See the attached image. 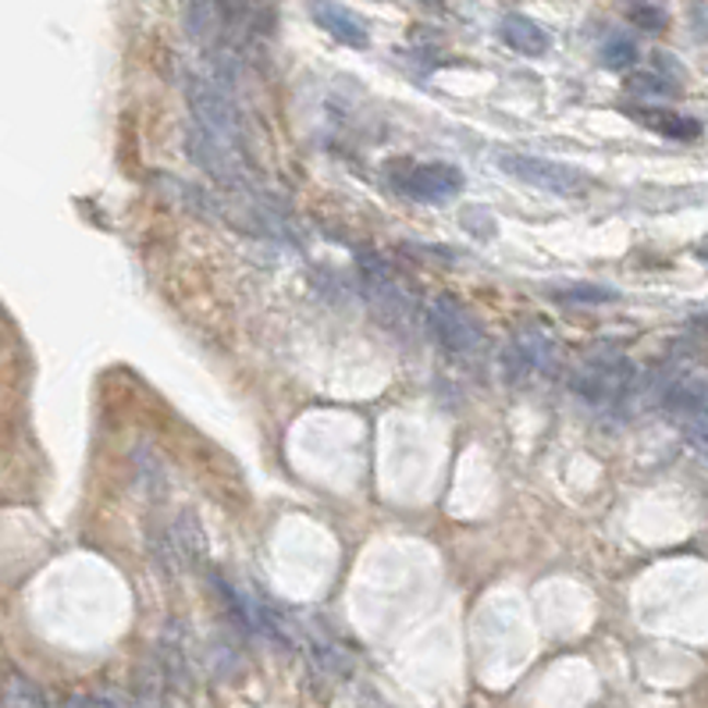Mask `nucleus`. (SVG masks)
Wrapping results in <instances>:
<instances>
[{
	"instance_id": "nucleus-1",
	"label": "nucleus",
	"mask_w": 708,
	"mask_h": 708,
	"mask_svg": "<svg viewBox=\"0 0 708 708\" xmlns=\"http://www.w3.org/2000/svg\"><path fill=\"white\" fill-rule=\"evenodd\" d=\"M185 100H189V111L196 118V125L207 132L211 140L236 149L239 157H247V132H242L236 100H231V93L221 83H214V79L200 75V72H189Z\"/></svg>"
},
{
	"instance_id": "nucleus-2",
	"label": "nucleus",
	"mask_w": 708,
	"mask_h": 708,
	"mask_svg": "<svg viewBox=\"0 0 708 708\" xmlns=\"http://www.w3.org/2000/svg\"><path fill=\"white\" fill-rule=\"evenodd\" d=\"M499 168L520 179L524 185L555 196H580L591 189V175L566 165V160H549L535 154H499Z\"/></svg>"
},
{
	"instance_id": "nucleus-3",
	"label": "nucleus",
	"mask_w": 708,
	"mask_h": 708,
	"mask_svg": "<svg viewBox=\"0 0 708 708\" xmlns=\"http://www.w3.org/2000/svg\"><path fill=\"white\" fill-rule=\"evenodd\" d=\"M392 185L403 196L420 200V203H445L456 200L463 189V171L445 160H428V165H396L388 171Z\"/></svg>"
},
{
	"instance_id": "nucleus-4",
	"label": "nucleus",
	"mask_w": 708,
	"mask_h": 708,
	"mask_svg": "<svg viewBox=\"0 0 708 708\" xmlns=\"http://www.w3.org/2000/svg\"><path fill=\"white\" fill-rule=\"evenodd\" d=\"M428 321H431V328L439 332V338L453 352H470L473 346L481 343L478 321H473L453 296H439V299H434L431 310H428Z\"/></svg>"
},
{
	"instance_id": "nucleus-5",
	"label": "nucleus",
	"mask_w": 708,
	"mask_h": 708,
	"mask_svg": "<svg viewBox=\"0 0 708 708\" xmlns=\"http://www.w3.org/2000/svg\"><path fill=\"white\" fill-rule=\"evenodd\" d=\"M310 15L324 33H328L332 39H338L343 47H349V50L371 47V33H367V25L352 15L349 8L335 4V0H310Z\"/></svg>"
},
{
	"instance_id": "nucleus-6",
	"label": "nucleus",
	"mask_w": 708,
	"mask_h": 708,
	"mask_svg": "<svg viewBox=\"0 0 708 708\" xmlns=\"http://www.w3.org/2000/svg\"><path fill=\"white\" fill-rule=\"evenodd\" d=\"M626 381H631V367H626V363L591 360L574 377V388L580 392V396L595 399V403H605V399H616L620 396V392L626 388Z\"/></svg>"
},
{
	"instance_id": "nucleus-7",
	"label": "nucleus",
	"mask_w": 708,
	"mask_h": 708,
	"mask_svg": "<svg viewBox=\"0 0 708 708\" xmlns=\"http://www.w3.org/2000/svg\"><path fill=\"white\" fill-rule=\"evenodd\" d=\"M626 115H631L637 125L665 135V140H698L701 135V121L684 118L676 111H665V107H631Z\"/></svg>"
},
{
	"instance_id": "nucleus-8",
	"label": "nucleus",
	"mask_w": 708,
	"mask_h": 708,
	"mask_svg": "<svg viewBox=\"0 0 708 708\" xmlns=\"http://www.w3.org/2000/svg\"><path fill=\"white\" fill-rule=\"evenodd\" d=\"M499 33L516 53H524V58H541V53L549 50V33H544L538 22H530L527 15H506L499 25Z\"/></svg>"
},
{
	"instance_id": "nucleus-9",
	"label": "nucleus",
	"mask_w": 708,
	"mask_h": 708,
	"mask_svg": "<svg viewBox=\"0 0 708 708\" xmlns=\"http://www.w3.org/2000/svg\"><path fill=\"white\" fill-rule=\"evenodd\" d=\"M182 22L200 47H211L221 33V0H182Z\"/></svg>"
},
{
	"instance_id": "nucleus-10",
	"label": "nucleus",
	"mask_w": 708,
	"mask_h": 708,
	"mask_svg": "<svg viewBox=\"0 0 708 708\" xmlns=\"http://www.w3.org/2000/svg\"><path fill=\"white\" fill-rule=\"evenodd\" d=\"M0 705L4 708H47V698L29 676L8 673L4 684H0Z\"/></svg>"
},
{
	"instance_id": "nucleus-11",
	"label": "nucleus",
	"mask_w": 708,
	"mask_h": 708,
	"mask_svg": "<svg viewBox=\"0 0 708 708\" xmlns=\"http://www.w3.org/2000/svg\"><path fill=\"white\" fill-rule=\"evenodd\" d=\"M637 61V47L634 39L626 36H609L605 47H602V64L612 68V72H623V68H631Z\"/></svg>"
},
{
	"instance_id": "nucleus-12",
	"label": "nucleus",
	"mask_w": 708,
	"mask_h": 708,
	"mask_svg": "<svg viewBox=\"0 0 708 708\" xmlns=\"http://www.w3.org/2000/svg\"><path fill=\"white\" fill-rule=\"evenodd\" d=\"M555 299L577 303V307H595V303H612L616 292L602 289V285H569V289H555Z\"/></svg>"
},
{
	"instance_id": "nucleus-13",
	"label": "nucleus",
	"mask_w": 708,
	"mask_h": 708,
	"mask_svg": "<svg viewBox=\"0 0 708 708\" xmlns=\"http://www.w3.org/2000/svg\"><path fill=\"white\" fill-rule=\"evenodd\" d=\"M631 89L634 93H645V97H673L676 83H673V79H662L659 72H645V75H634L631 79Z\"/></svg>"
},
{
	"instance_id": "nucleus-14",
	"label": "nucleus",
	"mask_w": 708,
	"mask_h": 708,
	"mask_svg": "<svg viewBox=\"0 0 708 708\" xmlns=\"http://www.w3.org/2000/svg\"><path fill=\"white\" fill-rule=\"evenodd\" d=\"M631 22L645 33H662L665 29V11L659 4H634L631 8Z\"/></svg>"
},
{
	"instance_id": "nucleus-15",
	"label": "nucleus",
	"mask_w": 708,
	"mask_h": 708,
	"mask_svg": "<svg viewBox=\"0 0 708 708\" xmlns=\"http://www.w3.org/2000/svg\"><path fill=\"white\" fill-rule=\"evenodd\" d=\"M64 708H107L100 698H89V694H79V698H72Z\"/></svg>"
}]
</instances>
